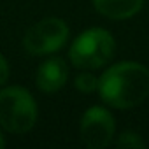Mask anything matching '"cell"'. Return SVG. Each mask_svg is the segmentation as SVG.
<instances>
[{"label": "cell", "instance_id": "6da1fadb", "mask_svg": "<svg viewBox=\"0 0 149 149\" xmlns=\"http://www.w3.org/2000/svg\"><path fill=\"white\" fill-rule=\"evenodd\" d=\"M100 98L114 109H133L149 97V70L137 61H119L98 79Z\"/></svg>", "mask_w": 149, "mask_h": 149}, {"label": "cell", "instance_id": "7a4b0ae2", "mask_svg": "<svg viewBox=\"0 0 149 149\" xmlns=\"http://www.w3.org/2000/svg\"><path fill=\"white\" fill-rule=\"evenodd\" d=\"M116 53V40L105 28H88L74 39L68 56L74 67L95 70L107 65Z\"/></svg>", "mask_w": 149, "mask_h": 149}, {"label": "cell", "instance_id": "3957f363", "mask_svg": "<svg viewBox=\"0 0 149 149\" xmlns=\"http://www.w3.org/2000/svg\"><path fill=\"white\" fill-rule=\"evenodd\" d=\"M37 104L32 93L21 86L0 91V126L9 133H26L35 126Z\"/></svg>", "mask_w": 149, "mask_h": 149}, {"label": "cell", "instance_id": "277c9868", "mask_svg": "<svg viewBox=\"0 0 149 149\" xmlns=\"http://www.w3.org/2000/svg\"><path fill=\"white\" fill-rule=\"evenodd\" d=\"M68 39V26L60 18H46L37 21L23 37V47L33 56H46L60 51Z\"/></svg>", "mask_w": 149, "mask_h": 149}, {"label": "cell", "instance_id": "5b68a950", "mask_svg": "<svg viewBox=\"0 0 149 149\" xmlns=\"http://www.w3.org/2000/svg\"><path fill=\"white\" fill-rule=\"evenodd\" d=\"M114 132H116L114 116L105 107L93 105L81 118L79 135H81L83 144L90 149L107 147L114 139Z\"/></svg>", "mask_w": 149, "mask_h": 149}, {"label": "cell", "instance_id": "8992f818", "mask_svg": "<svg viewBox=\"0 0 149 149\" xmlns=\"http://www.w3.org/2000/svg\"><path fill=\"white\" fill-rule=\"evenodd\" d=\"M68 77V67L63 58L53 56L39 65L35 74V84L42 93H56L61 90Z\"/></svg>", "mask_w": 149, "mask_h": 149}, {"label": "cell", "instance_id": "52a82bcc", "mask_svg": "<svg viewBox=\"0 0 149 149\" xmlns=\"http://www.w3.org/2000/svg\"><path fill=\"white\" fill-rule=\"evenodd\" d=\"M93 6L109 19H128L142 9L144 0H93Z\"/></svg>", "mask_w": 149, "mask_h": 149}, {"label": "cell", "instance_id": "ba28073f", "mask_svg": "<svg viewBox=\"0 0 149 149\" xmlns=\"http://www.w3.org/2000/svg\"><path fill=\"white\" fill-rule=\"evenodd\" d=\"M77 91L84 93V95H91L95 91H98V77H95L93 74L90 72H84V74H79L74 81Z\"/></svg>", "mask_w": 149, "mask_h": 149}, {"label": "cell", "instance_id": "9c48e42d", "mask_svg": "<svg viewBox=\"0 0 149 149\" xmlns=\"http://www.w3.org/2000/svg\"><path fill=\"white\" fill-rule=\"evenodd\" d=\"M116 146H118V147H146V142H144V139H142L137 132L126 130V132H123L121 135H118Z\"/></svg>", "mask_w": 149, "mask_h": 149}, {"label": "cell", "instance_id": "30bf717a", "mask_svg": "<svg viewBox=\"0 0 149 149\" xmlns=\"http://www.w3.org/2000/svg\"><path fill=\"white\" fill-rule=\"evenodd\" d=\"M7 79H9V63L2 54H0V86L6 84Z\"/></svg>", "mask_w": 149, "mask_h": 149}, {"label": "cell", "instance_id": "8fae6325", "mask_svg": "<svg viewBox=\"0 0 149 149\" xmlns=\"http://www.w3.org/2000/svg\"><path fill=\"white\" fill-rule=\"evenodd\" d=\"M6 146V139H4V135H2V132H0V149H2Z\"/></svg>", "mask_w": 149, "mask_h": 149}]
</instances>
